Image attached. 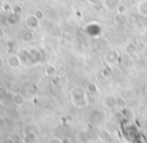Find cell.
Segmentation results:
<instances>
[{
    "label": "cell",
    "mask_w": 147,
    "mask_h": 143,
    "mask_svg": "<svg viewBox=\"0 0 147 143\" xmlns=\"http://www.w3.org/2000/svg\"><path fill=\"white\" fill-rule=\"evenodd\" d=\"M25 24L26 27L29 30H36V29L39 28L40 26V20L34 15V14H30L27 17L25 18Z\"/></svg>",
    "instance_id": "cell-1"
},
{
    "label": "cell",
    "mask_w": 147,
    "mask_h": 143,
    "mask_svg": "<svg viewBox=\"0 0 147 143\" xmlns=\"http://www.w3.org/2000/svg\"><path fill=\"white\" fill-rule=\"evenodd\" d=\"M22 19L21 14H16L14 12H10L7 15L5 16V21L6 24H8L9 26H13V25H17Z\"/></svg>",
    "instance_id": "cell-2"
},
{
    "label": "cell",
    "mask_w": 147,
    "mask_h": 143,
    "mask_svg": "<svg viewBox=\"0 0 147 143\" xmlns=\"http://www.w3.org/2000/svg\"><path fill=\"white\" fill-rule=\"evenodd\" d=\"M21 63H22V61H21V59H20L19 55L10 53V55L7 58V64L10 66V67L11 68H18Z\"/></svg>",
    "instance_id": "cell-3"
},
{
    "label": "cell",
    "mask_w": 147,
    "mask_h": 143,
    "mask_svg": "<svg viewBox=\"0 0 147 143\" xmlns=\"http://www.w3.org/2000/svg\"><path fill=\"white\" fill-rule=\"evenodd\" d=\"M121 0H103V6L105 9L110 10H117V8L121 5Z\"/></svg>",
    "instance_id": "cell-4"
},
{
    "label": "cell",
    "mask_w": 147,
    "mask_h": 143,
    "mask_svg": "<svg viewBox=\"0 0 147 143\" xmlns=\"http://www.w3.org/2000/svg\"><path fill=\"white\" fill-rule=\"evenodd\" d=\"M136 9L139 15L142 17H147V0H142L136 6Z\"/></svg>",
    "instance_id": "cell-5"
},
{
    "label": "cell",
    "mask_w": 147,
    "mask_h": 143,
    "mask_svg": "<svg viewBox=\"0 0 147 143\" xmlns=\"http://www.w3.org/2000/svg\"><path fill=\"white\" fill-rule=\"evenodd\" d=\"M33 39V32L32 30H26L23 32V34H22V40L24 41V42H29Z\"/></svg>",
    "instance_id": "cell-6"
},
{
    "label": "cell",
    "mask_w": 147,
    "mask_h": 143,
    "mask_svg": "<svg viewBox=\"0 0 147 143\" xmlns=\"http://www.w3.org/2000/svg\"><path fill=\"white\" fill-rule=\"evenodd\" d=\"M13 101H14V103L15 104H17V105H22L24 103V97L22 96V95H20V94H15L13 96Z\"/></svg>",
    "instance_id": "cell-7"
},
{
    "label": "cell",
    "mask_w": 147,
    "mask_h": 143,
    "mask_svg": "<svg viewBox=\"0 0 147 143\" xmlns=\"http://www.w3.org/2000/svg\"><path fill=\"white\" fill-rule=\"evenodd\" d=\"M5 47L7 48V50L11 53L12 51L14 50V48H15V43H14V41H12V40H7L5 43Z\"/></svg>",
    "instance_id": "cell-8"
},
{
    "label": "cell",
    "mask_w": 147,
    "mask_h": 143,
    "mask_svg": "<svg viewBox=\"0 0 147 143\" xmlns=\"http://www.w3.org/2000/svg\"><path fill=\"white\" fill-rule=\"evenodd\" d=\"M33 14H34V15L36 16V17L38 18L39 20H40V21H41V20L44 19V14H43V12L41 11L40 9H36V10L34 11V13H33Z\"/></svg>",
    "instance_id": "cell-9"
},
{
    "label": "cell",
    "mask_w": 147,
    "mask_h": 143,
    "mask_svg": "<svg viewBox=\"0 0 147 143\" xmlns=\"http://www.w3.org/2000/svg\"><path fill=\"white\" fill-rule=\"evenodd\" d=\"M12 12H14V13H16V14H21L22 13V7H20V6H14L13 8H12V10H11Z\"/></svg>",
    "instance_id": "cell-10"
},
{
    "label": "cell",
    "mask_w": 147,
    "mask_h": 143,
    "mask_svg": "<svg viewBox=\"0 0 147 143\" xmlns=\"http://www.w3.org/2000/svg\"><path fill=\"white\" fill-rule=\"evenodd\" d=\"M54 72H55V68L53 67V66H49L46 69V71H45V74H47V75H52Z\"/></svg>",
    "instance_id": "cell-11"
},
{
    "label": "cell",
    "mask_w": 147,
    "mask_h": 143,
    "mask_svg": "<svg viewBox=\"0 0 147 143\" xmlns=\"http://www.w3.org/2000/svg\"><path fill=\"white\" fill-rule=\"evenodd\" d=\"M87 2L90 5H97V4H99V0H87Z\"/></svg>",
    "instance_id": "cell-12"
},
{
    "label": "cell",
    "mask_w": 147,
    "mask_h": 143,
    "mask_svg": "<svg viewBox=\"0 0 147 143\" xmlns=\"http://www.w3.org/2000/svg\"><path fill=\"white\" fill-rule=\"evenodd\" d=\"M4 36H5V31H4L3 28L0 26V39L4 38Z\"/></svg>",
    "instance_id": "cell-13"
},
{
    "label": "cell",
    "mask_w": 147,
    "mask_h": 143,
    "mask_svg": "<svg viewBox=\"0 0 147 143\" xmlns=\"http://www.w3.org/2000/svg\"><path fill=\"white\" fill-rule=\"evenodd\" d=\"M3 63H4V60H3V58L2 57H0V68L3 66Z\"/></svg>",
    "instance_id": "cell-14"
},
{
    "label": "cell",
    "mask_w": 147,
    "mask_h": 143,
    "mask_svg": "<svg viewBox=\"0 0 147 143\" xmlns=\"http://www.w3.org/2000/svg\"><path fill=\"white\" fill-rule=\"evenodd\" d=\"M2 1H4V0H2Z\"/></svg>",
    "instance_id": "cell-15"
}]
</instances>
